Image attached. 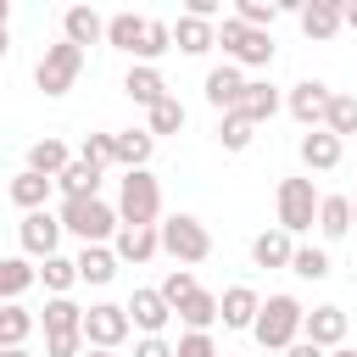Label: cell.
Returning a JSON list of instances; mask_svg holds the SVG:
<instances>
[{"label":"cell","instance_id":"36","mask_svg":"<svg viewBox=\"0 0 357 357\" xmlns=\"http://www.w3.org/2000/svg\"><path fill=\"white\" fill-rule=\"evenodd\" d=\"M145 117H151V123H145V128H151V139H162V134H178V128L190 123V112H184V100H178V95L156 100V106H151Z\"/></svg>","mask_w":357,"mask_h":357},{"label":"cell","instance_id":"28","mask_svg":"<svg viewBox=\"0 0 357 357\" xmlns=\"http://www.w3.org/2000/svg\"><path fill=\"white\" fill-rule=\"evenodd\" d=\"M139 39H145V17H139V11H112V17H106V45H112V50L134 56Z\"/></svg>","mask_w":357,"mask_h":357},{"label":"cell","instance_id":"20","mask_svg":"<svg viewBox=\"0 0 357 357\" xmlns=\"http://www.w3.org/2000/svg\"><path fill=\"white\" fill-rule=\"evenodd\" d=\"M50 190H56V178H45V173H17L11 184H6V195H11V206H22V212H45L50 206Z\"/></svg>","mask_w":357,"mask_h":357},{"label":"cell","instance_id":"23","mask_svg":"<svg viewBox=\"0 0 357 357\" xmlns=\"http://www.w3.org/2000/svg\"><path fill=\"white\" fill-rule=\"evenodd\" d=\"M33 284H39V268L28 257H0V307L6 301H22Z\"/></svg>","mask_w":357,"mask_h":357},{"label":"cell","instance_id":"21","mask_svg":"<svg viewBox=\"0 0 357 357\" xmlns=\"http://www.w3.org/2000/svg\"><path fill=\"white\" fill-rule=\"evenodd\" d=\"M340 28H346V22H340V0H307V6H301V33H307V39L324 45V39H335Z\"/></svg>","mask_w":357,"mask_h":357},{"label":"cell","instance_id":"40","mask_svg":"<svg viewBox=\"0 0 357 357\" xmlns=\"http://www.w3.org/2000/svg\"><path fill=\"white\" fill-rule=\"evenodd\" d=\"M251 134H257V128H251L240 112H223V117H218V145H223V151H245Z\"/></svg>","mask_w":357,"mask_h":357},{"label":"cell","instance_id":"1","mask_svg":"<svg viewBox=\"0 0 357 357\" xmlns=\"http://www.w3.org/2000/svg\"><path fill=\"white\" fill-rule=\"evenodd\" d=\"M56 218H61V229L67 234H78L84 245H112L117 240V206L112 201H100V195H67L61 206H56Z\"/></svg>","mask_w":357,"mask_h":357},{"label":"cell","instance_id":"37","mask_svg":"<svg viewBox=\"0 0 357 357\" xmlns=\"http://www.w3.org/2000/svg\"><path fill=\"white\" fill-rule=\"evenodd\" d=\"M290 273L318 284V279H329L335 268H329V251H324V245H296V257H290Z\"/></svg>","mask_w":357,"mask_h":357},{"label":"cell","instance_id":"41","mask_svg":"<svg viewBox=\"0 0 357 357\" xmlns=\"http://www.w3.org/2000/svg\"><path fill=\"white\" fill-rule=\"evenodd\" d=\"M156 290H162V301H167V307H178V301H190L201 284H195V273H190V268H167V279H162Z\"/></svg>","mask_w":357,"mask_h":357},{"label":"cell","instance_id":"46","mask_svg":"<svg viewBox=\"0 0 357 357\" xmlns=\"http://www.w3.org/2000/svg\"><path fill=\"white\" fill-rule=\"evenodd\" d=\"M218 11H223L218 0H190L184 6V17H201V22H218Z\"/></svg>","mask_w":357,"mask_h":357},{"label":"cell","instance_id":"25","mask_svg":"<svg viewBox=\"0 0 357 357\" xmlns=\"http://www.w3.org/2000/svg\"><path fill=\"white\" fill-rule=\"evenodd\" d=\"M73 162V151H67V139H56V134H45V139H33L28 145V173H45V178H61V167Z\"/></svg>","mask_w":357,"mask_h":357},{"label":"cell","instance_id":"12","mask_svg":"<svg viewBox=\"0 0 357 357\" xmlns=\"http://www.w3.org/2000/svg\"><path fill=\"white\" fill-rule=\"evenodd\" d=\"M240 89H245V73H240L234 61H218V67L206 73V84H201V95H206V106H212L218 117L240 106Z\"/></svg>","mask_w":357,"mask_h":357},{"label":"cell","instance_id":"9","mask_svg":"<svg viewBox=\"0 0 357 357\" xmlns=\"http://www.w3.org/2000/svg\"><path fill=\"white\" fill-rule=\"evenodd\" d=\"M329 100H335V89H329L324 78H301V84H290V95H284V112H290V117L312 134V128H324Z\"/></svg>","mask_w":357,"mask_h":357},{"label":"cell","instance_id":"50","mask_svg":"<svg viewBox=\"0 0 357 357\" xmlns=\"http://www.w3.org/2000/svg\"><path fill=\"white\" fill-rule=\"evenodd\" d=\"M6 50H11V33H6V28H0V61H6Z\"/></svg>","mask_w":357,"mask_h":357},{"label":"cell","instance_id":"34","mask_svg":"<svg viewBox=\"0 0 357 357\" xmlns=\"http://www.w3.org/2000/svg\"><path fill=\"white\" fill-rule=\"evenodd\" d=\"M56 190H61V201L67 195H100V167H89V162H67L61 167V178H56Z\"/></svg>","mask_w":357,"mask_h":357},{"label":"cell","instance_id":"35","mask_svg":"<svg viewBox=\"0 0 357 357\" xmlns=\"http://www.w3.org/2000/svg\"><path fill=\"white\" fill-rule=\"evenodd\" d=\"M39 284H45L50 296H73V284H78V262L61 257V251L45 257V262H39Z\"/></svg>","mask_w":357,"mask_h":357},{"label":"cell","instance_id":"29","mask_svg":"<svg viewBox=\"0 0 357 357\" xmlns=\"http://www.w3.org/2000/svg\"><path fill=\"white\" fill-rule=\"evenodd\" d=\"M39 329V318L22 307V301H6L0 307V351H11V346H28V335Z\"/></svg>","mask_w":357,"mask_h":357},{"label":"cell","instance_id":"10","mask_svg":"<svg viewBox=\"0 0 357 357\" xmlns=\"http://www.w3.org/2000/svg\"><path fill=\"white\" fill-rule=\"evenodd\" d=\"M61 218L45 206V212H22V223H17V240H22V257H33V262H45V257H56V245H61Z\"/></svg>","mask_w":357,"mask_h":357},{"label":"cell","instance_id":"39","mask_svg":"<svg viewBox=\"0 0 357 357\" xmlns=\"http://www.w3.org/2000/svg\"><path fill=\"white\" fill-rule=\"evenodd\" d=\"M324 128H329L335 139L357 134V95H340V89H335V100H329V117H324Z\"/></svg>","mask_w":357,"mask_h":357},{"label":"cell","instance_id":"17","mask_svg":"<svg viewBox=\"0 0 357 357\" xmlns=\"http://www.w3.org/2000/svg\"><path fill=\"white\" fill-rule=\"evenodd\" d=\"M123 95L134 100V106H156V100H167V78H162V67H145V61H134L128 73H123Z\"/></svg>","mask_w":357,"mask_h":357},{"label":"cell","instance_id":"22","mask_svg":"<svg viewBox=\"0 0 357 357\" xmlns=\"http://www.w3.org/2000/svg\"><path fill=\"white\" fill-rule=\"evenodd\" d=\"M73 262H78V284H112V279H117V268H123L112 245H84Z\"/></svg>","mask_w":357,"mask_h":357},{"label":"cell","instance_id":"3","mask_svg":"<svg viewBox=\"0 0 357 357\" xmlns=\"http://www.w3.org/2000/svg\"><path fill=\"white\" fill-rule=\"evenodd\" d=\"M301 318H307V307L296 296H268L262 312H257V324H251V335H257L262 351H290L301 340Z\"/></svg>","mask_w":357,"mask_h":357},{"label":"cell","instance_id":"48","mask_svg":"<svg viewBox=\"0 0 357 357\" xmlns=\"http://www.w3.org/2000/svg\"><path fill=\"white\" fill-rule=\"evenodd\" d=\"M340 22H346V28L357 33V0H340Z\"/></svg>","mask_w":357,"mask_h":357},{"label":"cell","instance_id":"16","mask_svg":"<svg viewBox=\"0 0 357 357\" xmlns=\"http://www.w3.org/2000/svg\"><path fill=\"white\" fill-rule=\"evenodd\" d=\"M61 39L78 45V50H84V45H100V39H106V17H100L95 6H67V11H61Z\"/></svg>","mask_w":357,"mask_h":357},{"label":"cell","instance_id":"33","mask_svg":"<svg viewBox=\"0 0 357 357\" xmlns=\"http://www.w3.org/2000/svg\"><path fill=\"white\" fill-rule=\"evenodd\" d=\"M173 50V22H162V17H145V39H139V50H134V61H145V67H156L162 56Z\"/></svg>","mask_w":357,"mask_h":357},{"label":"cell","instance_id":"51","mask_svg":"<svg viewBox=\"0 0 357 357\" xmlns=\"http://www.w3.org/2000/svg\"><path fill=\"white\" fill-rule=\"evenodd\" d=\"M0 357H33V351H28V346H11V351H0Z\"/></svg>","mask_w":357,"mask_h":357},{"label":"cell","instance_id":"27","mask_svg":"<svg viewBox=\"0 0 357 357\" xmlns=\"http://www.w3.org/2000/svg\"><path fill=\"white\" fill-rule=\"evenodd\" d=\"M290 257H296V240H290L284 229H262V234L251 240V262H257V268H290Z\"/></svg>","mask_w":357,"mask_h":357},{"label":"cell","instance_id":"47","mask_svg":"<svg viewBox=\"0 0 357 357\" xmlns=\"http://www.w3.org/2000/svg\"><path fill=\"white\" fill-rule=\"evenodd\" d=\"M279 357H329V351H318L312 340H296V346H290V351H279Z\"/></svg>","mask_w":357,"mask_h":357},{"label":"cell","instance_id":"18","mask_svg":"<svg viewBox=\"0 0 357 357\" xmlns=\"http://www.w3.org/2000/svg\"><path fill=\"white\" fill-rule=\"evenodd\" d=\"M279 106H284V95H279L268 78H245V89H240V106H234V112H240V117L257 128V123H268Z\"/></svg>","mask_w":357,"mask_h":357},{"label":"cell","instance_id":"26","mask_svg":"<svg viewBox=\"0 0 357 357\" xmlns=\"http://www.w3.org/2000/svg\"><path fill=\"white\" fill-rule=\"evenodd\" d=\"M112 251H117V262H151L156 251H162V234L156 229H117V240H112Z\"/></svg>","mask_w":357,"mask_h":357},{"label":"cell","instance_id":"11","mask_svg":"<svg viewBox=\"0 0 357 357\" xmlns=\"http://www.w3.org/2000/svg\"><path fill=\"white\" fill-rule=\"evenodd\" d=\"M346 307H335V301H324V307H312L307 318H301V340H312L318 351H335V346H346Z\"/></svg>","mask_w":357,"mask_h":357},{"label":"cell","instance_id":"52","mask_svg":"<svg viewBox=\"0 0 357 357\" xmlns=\"http://www.w3.org/2000/svg\"><path fill=\"white\" fill-rule=\"evenodd\" d=\"M84 357H117V351H95V346H84Z\"/></svg>","mask_w":357,"mask_h":357},{"label":"cell","instance_id":"53","mask_svg":"<svg viewBox=\"0 0 357 357\" xmlns=\"http://www.w3.org/2000/svg\"><path fill=\"white\" fill-rule=\"evenodd\" d=\"M329 357H357V351H351V346H335V351H329Z\"/></svg>","mask_w":357,"mask_h":357},{"label":"cell","instance_id":"7","mask_svg":"<svg viewBox=\"0 0 357 357\" xmlns=\"http://www.w3.org/2000/svg\"><path fill=\"white\" fill-rule=\"evenodd\" d=\"M78 73H84V50L67 45V39L45 45V56L33 61V84H39L45 95H67V89L78 84Z\"/></svg>","mask_w":357,"mask_h":357},{"label":"cell","instance_id":"24","mask_svg":"<svg viewBox=\"0 0 357 357\" xmlns=\"http://www.w3.org/2000/svg\"><path fill=\"white\" fill-rule=\"evenodd\" d=\"M212 45H218V22H201V17H178V22H173V50L206 56Z\"/></svg>","mask_w":357,"mask_h":357},{"label":"cell","instance_id":"15","mask_svg":"<svg viewBox=\"0 0 357 357\" xmlns=\"http://www.w3.org/2000/svg\"><path fill=\"white\" fill-rule=\"evenodd\" d=\"M123 307H128V324H134L139 335H162V329H167V318H173V307L162 301V290H134Z\"/></svg>","mask_w":357,"mask_h":357},{"label":"cell","instance_id":"43","mask_svg":"<svg viewBox=\"0 0 357 357\" xmlns=\"http://www.w3.org/2000/svg\"><path fill=\"white\" fill-rule=\"evenodd\" d=\"M45 357H84V329H67V335H45Z\"/></svg>","mask_w":357,"mask_h":357},{"label":"cell","instance_id":"5","mask_svg":"<svg viewBox=\"0 0 357 357\" xmlns=\"http://www.w3.org/2000/svg\"><path fill=\"white\" fill-rule=\"evenodd\" d=\"M218 45H223V61H234V67H273V33H257L240 17L218 22Z\"/></svg>","mask_w":357,"mask_h":357},{"label":"cell","instance_id":"31","mask_svg":"<svg viewBox=\"0 0 357 357\" xmlns=\"http://www.w3.org/2000/svg\"><path fill=\"white\" fill-rule=\"evenodd\" d=\"M173 318H178L184 329L212 335V324H218V296H212V290H195L190 301H178V307H173Z\"/></svg>","mask_w":357,"mask_h":357},{"label":"cell","instance_id":"6","mask_svg":"<svg viewBox=\"0 0 357 357\" xmlns=\"http://www.w3.org/2000/svg\"><path fill=\"white\" fill-rule=\"evenodd\" d=\"M318 190H312V178H279V195H273V206H279V229L296 240V234H307V229H318Z\"/></svg>","mask_w":357,"mask_h":357},{"label":"cell","instance_id":"19","mask_svg":"<svg viewBox=\"0 0 357 357\" xmlns=\"http://www.w3.org/2000/svg\"><path fill=\"white\" fill-rule=\"evenodd\" d=\"M301 162L312 167V173H335L340 167V156H346V139H335L329 128H312V134H301Z\"/></svg>","mask_w":357,"mask_h":357},{"label":"cell","instance_id":"8","mask_svg":"<svg viewBox=\"0 0 357 357\" xmlns=\"http://www.w3.org/2000/svg\"><path fill=\"white\" fill-rule=\"evenodd\" d=\"M128 307H117V301H95V307H84V346H95V351H117L123 340H128Z\"/></svg>","mask_w":357,"mask_h":357},{"label":"cell","instance_id":"2","mask_svg":"<svg viewBox=\"0 0 357 357\" xmlns=\"http://www.w3.org/2000/svg\"><path fill=\"white\" fill-rule=\"evenodd\" d=\"M117 223L123 229H156L162 223V178L151 167L123 173V184H117Z\"/></svg>","mask_w":357,"mask_h":357},{"label":"cell","instance_id":"13","mask_svg":"<svg viewBox=\"0 0 357 357\" xmlns=\"http://www.w3.org/2000/svg\"><path fill=\"white\" fill-rule=\"evenodd\" d=\"M257 312H262V296H257L251 284H229V290L218 296V324H223V329H251Z\"/></svg>","mask_w":357,"mask_h":357},{"label":"cell","instance_id":"14","mask_svg":"<svg viewBox=\"0 0 357 357\" xmlns=\"http://www.w3.org/2000/svg\"><path fill=\"white\" fill-rule=\"evenodd\" d=\"M151 156H156V139H151V128H123V134H112V162H117L123 173H139V167H151Z\"/></svg>","mask_w":357,"mask_h":357},{"label":"cell","instance_id":"54","mask_svg":"<svg viewBox=\"0 0 357 357\" xmlns=\"http://www.w3.org/2000/svg\"><path fill=\"white\" fill-rule=\"evenodd\" d=\"M351 229H357V195H351Z\"/></svg>","mask_w":357,"mask_h":357},{"label":"cell","instance_id":"4","mask_svg":"<svg viewBox=\"0 0 357 357\" xmlns=\"http://www.w3.org/2000/svg\"><path fill=\"white\" fill-rule=\"evenodd\" d=\"M156 234H162V251H167L178 268H195V262H206V257H212V234H206V223H201V218H190V212L162 218V223H156Z\"/></svg>","mask_w":357,"mask_h":357},{"label":"cell","instance_id":"38","mask_svg":"<svg viewBox=\"0 0 357 357\" xmlns=\"http://www.w3.org/2000/svg\"><path fill=\"white\" fill-rule=\"evenodd\" d=\"M279 11H284V6H273V0H234V11H229V17H240V22H245V28H257V33H268V28L279 22Z\"/></svg>","mask_w":357,"mask_h":357},{"label":"cell","instance_id":"42","mask_svg":"<svg viewBox=\"0 0 357 357\" xmlns=\"http://www.w3.org/2000/svg\"><path fill=\"white\" fill-rule=\"evenodd\" d=\"M78 162H89V167H112V134H84V145H78Z\"/></svg>","mask_w":357,"mask_h":357},{"label":"cell","instance_id":"49","mask_svg":"<svg viewBox=\"0 0 357 357\" xmlns=\"http://www.w3.org/2000/svg\"><path fill=\"white\" fill-rule=\"evenodd\" d=\"M6 22H11V0H0V28H6Z\"/></svg>","mask_w":357,"mask_h":357},{"label":"cell","instance_id":"30","mask_svg":"<svg viewBox=\"0 0 357 357\" xmlns=\"http://www.w3.org/2000/svg\"><path fill=\"white\" fill-rule=\"evenodd\" d=\"M318 234L324 240H346L351 234V195H324L318 201Z\"/></svg>","mask_w":357,"mask_h":357},{"label":"cell","instance_id":"45","mask_svg":"<svg viewBox=\"0 0 357 357\" xmlns=\"http://www.w3.org/2000/svg\"><path fill=\"white\" fill-rule=\"evenodd\" d=\"M134 357H173V340L167 335H139L134 340Z\"/></svg>","mask_w":357,"mask_h":357},{"label":"cell","instance_id":"44","mask_svg":"<svg viewBox=\"0 0 357 357\" xmlns=\"http://www.w3.org/2000/svg\"><path fill=\"white\" fill-rule=\"evenodd\" d=\"M173 357H218V346H212V335L184 329V335H178V346H173Z\"/></svg>","mask_w":357,"mask_h":357},{"label":"cell","instance_id":"32","mask_svg":"<svg viewBox=\"0 0 357 357\" xmlns=\"http://www.w3.org/2000/svg\"><path fill=\"white\" fill-rule=\"evenodd\" d=\"M39 324H45V335H67V329H84V307H78L73 296H50V301H45V312H39Z\"/></svg>","mask_w":357,"mask_h":357}]
</instances>
